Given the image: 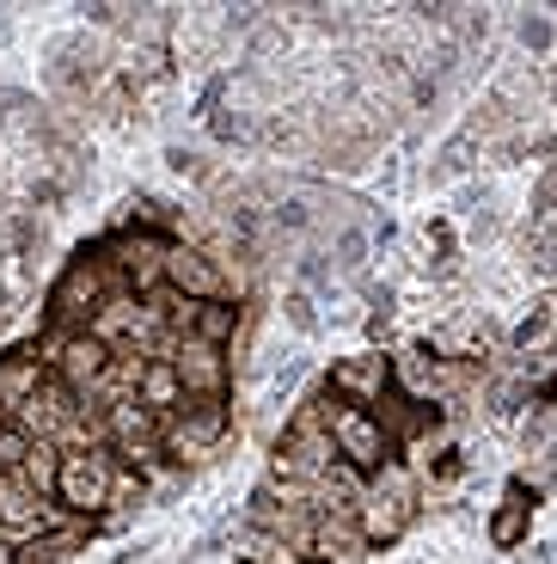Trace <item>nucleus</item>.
Listing matches in <instances>:
<instances>
[{"mask_svg": "<svg viewBox=\"0 0 557 564\" xmlns=\"http://www.w3.org/2000/svg\"><path fill=\"white\" fill-rule=\"evenodd\" d=\"M178 381H184V393H203V399H221V381H227V356L215 350V344H184V356L178 362Z\"/></svg>", "mask_w": 557, "mask_h": 564, "instance_id": "423d86ee", "label": "nucleus"}, {"mask_svg": "<svg viewBox=\"0 0 557 564\" xmlns=\"http://www.w3.org/2000/svg\"><path fill=\"white\" fill-rule=\"evenodd\" d=\"M0 528H43V503L25 479L0 473Z\"/></svg>", "mask_w": 557, "mask_h": 564, "instance_id": "9b49d317", "label": "nucleus"}, {"mask_svg": "<svg viewBox=\"0 0 557 564\" xmlns=\"http://www.w3.org/2000/svg\"><path fill=\"white\" fill-rule=\"evenodd\" d=\"M551 325H557V313L545 307V313H539V319H533V325H521V344H539V338H551Z\"/></svg>", "mask_w": 557, "mask_h": 564, "instance_id": "4be33fe9", "label": "nucleus"}, {"mask_svg": "<svg viewBox=\"0 0 557 564\" xmlns=\"http://www.w3.org/2000/svg\"><path fill=\"white\" fill-rule=\"evenodd\" d=\"M521 43L527 50H551V25L545 19H521Z\"/></svg>", "mask_w": 557, "mask_h": 564, "instance_id": "412c9836", "label": "nucleus"}, {"mask_svg": "<svg viewBox=\"0 0 557 564\" xmlns=\"http://www.w3.org/2000/svg\"><path fill=\"white\" fill-rule=\"evenodd\" d=\"M282 307H288V325H294V332H313V325H319V313H313V295H288Z\"/></svg>", "mask_w": 557, "mask_h": 564, "instance_id": "aec40b11", "label": "nucleus"}, {"mask_svg": "<svg viewBox=\"0 0 557 564\" xmlns=\"http://www.w3.org/2000/svg\"><path fill=\"white\" fill-rule=\"evenodd\" d=\"M380 387H386V362L380 356H356V362L331 368V393H343V405H368V399H380Z\"/></svg>", "mask_w": 557, "mask_h": 564, "instance_id": "0eeeda50", "label": "nucleus"}, {"mask_svg": "<svg viewBox=\"0 0 557 564\" xmlns=\"http://www.w3.org/2000/svg\"><path fill=\"white\" fill-rule=\"evenodd\" d=\"M276 221H282V227H307V203H301V197H294V203H282V209H276Z\"/></svg>", "mask_w": 557, "mask_h": 564, "instance_id": "5701e85b", "label": "nucleus"}, {"mask_svg": "<svg viewBox=\"0 0 557 564\" xmlns=\"http://www.w3.org/2000/svg\"><path fill=\"white\" fill-rule=\"evenodd\" d=\"M25 454H31V436H25V430H13V423H0V473L25 466Z\"/></svg>", "mask_w": 557, "mask_h": 564, "instance_id": "f3484780", "label": "nucleus"}, {"mask_svg": "<svg viewBox=\"0 0 557 564\" xmlns=\"http://www.w3.org/2000/svg\"><path fill=\"white\" fill-rule=\"evenodd\" d=\"M166 276L178 282L190 301H221V270L203 252H166Z\"/></svg>", "mask_w": 557, "mask_h": 564, "instance_id": "6e6552de", "label": "nucleus"}, {"mask_svg": "<svg viewBox=\"0 0 557 564\" xmlns=\"http://www.w3.org/2000/svg\"><path fill=\"white\" fill-rule=\"evenodd\" d=\"M37 387H43V362L31 350H19V356H7V362H0V405H7V411L31 405V399H37Z\"/></svg>", "mask_w": 557, "mask_h": 564, "instance_id": "1a4fd4ad", "label": "nucleus"}, {"mask_svg": "<svg viewBox=\"0 0 557 564\" xmlns=\"http://www.w3.org/2000/svg\"><path fill=\"white\" fill-rule=\"evenodd\" d=\"M362 258H368V234H362V227H343V234H337V264L362 270Z\"/></svg>", "mask_w": 557, "mask_h": 564, "instance_id": "6ab92c4d", "label": "nucleus"}, {"mask_svg": "<svg viewBox=\"0 0 557 564\" xmlns=\"http://www.w3.org/2000/svg\"><path fill=\"white\" fill-rule=\"evenodd\" d=\"M221 430H227V411H221V399H203V405H184V417L172 423V448H178V454H203V448H215V442H221Z\"/></svg>", "mask_w": 557, "mask_h": 564, "instance_id": "39448f33", "label": "nucleus"}, {"mask_svg": "<svg viewBox=\"0 0 557 564\" xmlns=\"http://www.w3.org/2000/svg\"><path fill=\"white\" fill-rule=\"evenodd\" d=\"M68 552H74V534H50L31 552H19V564H68Z\"/></svg>", "mask_w": 557, "mask_h": 564, "instance_id": "dca6fc26", "label": "nucleus"}, {"mask_svg": "<svg viewBox=\"0 0 557 564\" xmlns=\"http://www.w3.org/2000/svg\"><path fill=\"white\" fill-rule=\"evenodd\" d=\"M56 497L80 516H98V509L111 503V460L105 454H68L56 473Z\"/></svg>", "mask_w": 557, "mask_h": 564, "instance_id": "f03ea898", "label": "nucleus"}, {"mask_svg": "<svg viewBox=\"0 0 557 564\" xmlns=\"http://www.w3.org/2000/svg\"><path fill=\"white\" fill-rule=\"evenodd\" d=\"M521 534H527V503H521V491H515L509 503L496 509V516H490V540L509 552V546H521Z\"/></svg>", "mask_w": 557, "mask_h": 564, "instance_id": "4468645a", "label": "nucleus"}, {"mask_svg": "<svg viewBox=\"0 0 557 564\" xmlns=\"http://www.w3.org/2000/svg\"><path fill=\"white\" fill-rule=\"evenodd\" d=\"M233 332H239V307H227V301H190V338L196 344H215L221 350Z\"/></svg>", "mask_w": 557, "mask_h": 564, "instance_id": "f8f14e48", "label": "nucleus"}, {"mask_svg": "<svg viewBox=\"0 0 557 564\" xmlns=\"http://www.w3.org/2000/svg\"><path fill=\"white\" fill-rule=\"evenodd\" d=\"M545 393H551V405H557V375H551V387H545Z\"/></svg>", "mask_w": 557, "mask_h": 564, "instance_id": "393cba45", "label": "nucleus"}, {"mask_svg": "<svg viewBox=\"0 0 557 564\" xmlns=\"http://www.w3.org/2000/svg\"><path fill=\"white\" fill-rule=\"evenodd\" d=\"M56 362H62V375H68L74 393L111 375V350H105L92 332H74V338H62V344H56Z\"/></svg>", "mask_w": 557, "mask_h": 564, "instance_id": "20e7f679", "label": "nucleus"}, {"mask_svg": "<svg viewBox=\"0 0 557 564\" xmlns=\"http://www.w3.org/2000/svg\"><path fill=\"white\" fill-rule=\"evenodd\" d=\"M56 473H62V460H50V448H31L25 454V485H31V491L56 485Z\"/></svg>", "mask_w": 557, "mask_h": 564, "instance_id": "a211bd4d", "label": "nucleus"}, {"mask_svg": "<svg viewBox=\"0 0 557 564\" xmlns=\"http://www.w3.org/2000/svg\"><path fill=\"white\" fill-rule=\"evenodd\" d=\"M325 430H331L337 454H349L356 466H380V460H386V430H380V417H368L362 405H343V399H331V411H325Z\"/></svg>", "mask_w": 557, "mask_h": 564, "instance_id": "f257e3e1", "label": "nucleus"}, {"mask_svg": "<svg viewBox=\"0 0 557 564\" xmlns=\"http://www.w3.org/2000/svg\"><path fill=\"white\" fill-rule=\"evenodd\" d=\"M56 307L62 313H98V270L92 264H74L56 289Z\"/></svg>", "mask_w": 557, "mask_h": 564, "instance_id": "ddd939ff", "label": "nucleus"}, {"mask_svg": "<svg viewBox=\"0 0 557 564\" xmlns=\"http://www.w3.org/2000/svg\"><path fill=\"white\" fill-rule=\"evenodd\" d=\"M105 430L117 436V448H123L129 460H154V411L141 405L135 393L117 399V405L105 411Z\"/></svg>", "mask_w": 557, "mask_h": 564, "instance_id": "7ed1b4c3", "label": "nucleus"}, {"mask_svg": "<svg viewBox=\"0 0 557 564\" xmlns=\"http://www.w3.org/2000/svg\"><path fill=\"white\" fill-rule=\"evenodd\" d=\"M135 399H141L148 411H154V417L178 411V405H184V381H178V368H172V362H148V368H141V381H135Z\"/></svg>", "mask_w": 557, "mask_h": 564, "instance_id": "9d476101", "label": "nucleus"}, {"mask_svg": "<svg viewBox=\"0 0 557 564\" xmlns=\"http://www.w3.org/2000/svg\"><path fill=\"white\" fill-rule=\"evenodd\" d=\"M0 564H19V552H13V546H7V540H0Z\"/></svg>", "mask_w": 557, "mask_h": 564, "instance_id": "b1692460", "label": "nucleus"}, {"mask_svg": "<svg viewBox=\"0 0 557 564\" xmlns=\"http://www.w3.org/2000/svg\"><path fill=\"white\" fill-rule=\"evenodd\" d=\"M362 528L374 540H392L404 528V497H374V503H368V516H362Z\"/></svg>", "mask_w": 557, "mask_h": 564, "instance_id": "2eb2a0df", "label": "nucleus"}]
</instances>
